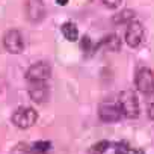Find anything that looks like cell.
I'll return each mask as SVG.
<instances>
[{
	"instance_id": "obj_3",
	"label": "cell",
	"mask_w": 154,
	"mask_h": 154,
	"mask_svg": "<svg viewBox=\"0 0 154 154\" xmlns=\"http://www.w3.org/2000/svg\"><path fill=\"white\" fill-rule=\"evenodd\" d=\"M51 75V66L50 63L41 60L29 66L26 71V79L27 82H47Z\"/></svg>"
},
{
	"instance_id": "obj_1",
	"label": "cell",
	"mask_w": 154,
	"mask_h": 154,
	"mask_svg": "<svg viewBox=\"0 0 154 154\" xmlns=\"http://www.w3.org/2000/svg\"><path fill=\"white\" fill-rule=\"evenodd\" d=\"M118 106L125 118H137L139 116V101L133 91H122L118 97Z\"/></svg>"
},
{
	"instance_id": "obj_5",
	"label": "cell",
	"mask_w": 154,
	"mask_h": 154,
	"mask_svg": "<svg viewBox=\"0 0 154 154\" xmlns=\"http://www.w3.org/2000/svg\"><path fill=\"white\" fill-rule=\"evenodd\" d=\"M24 11H26V18L30 23H39L45 17V5L42 0H26L24 3Z\"/></svg>"
},
{
	"instance_id": "obj_2",
	"label": "cell",
	"mask_w": 154,
	"mask_h": 154,
	"mask_svg": "<svg viewBox=\"0 0 154 154\" xmlns=\"http://www.w3.org/2000/svg\"><path fill=\"white\" fill-rule=\"evenodd\" d=\"M12 124L18 128H29L36 124L38 121V113L32 107H18L12 113Z\"/></svg>"
},
{
	"instance_id": "obj_12",
	"label": "cell",
	"mask_w": 154,
	"mask_h": 154,
	"mask_svg": "<svg viewBox=\"0 0 154 154\" xmlns=\"http://www.w3.org/2000/svg\"><path fill=\"white\" fill-rule=\"evenodd\" d=\"M134 11L131 9H122L119 12H116L113 17H112V21L113 24H124V23H130L133 18H134Z\"/></svg>"
},
{
	"instance_id": "obj_14",
	"label": "cell",
	"mask_w": 154,
	"mask_h": 154,
	"mask_svg": "<svg viewBox=\"0 0 154 154\" xmlns=\"http://www.w3.org/2000/svg\"><path fill=\"white\" fill-rule=\"evenodd\" d=\"M50 142H45V140H38V142H35L33 143V146H32V149H33V152L35 154H47V151L50 149Z\"/></svg>"
},
{
	"instance_id": "obj_15",
	"label": "cell",
	"mask_w": 154,
	"mask_h": 154,
	"mask_svg": "<svg viewBox=\"0 0 154 154\" xmlns=\"http://www.w3.org/2000/svg\"><path fill=\"white\" fill-rule=\"evenodd\" d=\"M130 152V146L127 142H119L115 145V154H128Z\"/></svg>"
},
{
	"instance_id": "obj_19",
	"label": "cell",
	"mask_w": 154,
	"mask_h": 154,
	"mask_svg": "<svg viewBox=\"0 0 154 154\" xmlns=\"http://www.w3.org/2000/svg\"><path fill=\"white\" fill-rule=\"evenodd\" d=\"M56 3L60 5V6H65V5L68 3V0H56Z\"/></svg>"
},
{
	"instance_id": "obj_18",
	"label": "cell",
	"mask_w": 154,
	"mask_h": 154,
	"mask_svg": "<svg viewBox=\"0 0 154 154\" xmlns=\"http://www.w3.org/2000/svg\"><path fill=\"white\" fill-rule=\"evenodd\" d=\"M148 116L154 121V103H152V104L149 106V109H148Z\"/></svg>"
},
{
	"instance_id": "obj_8",
	"label": "cell",
	"mask_w": 154,
	"mask_h": 154,
	"mask_svg": "<svg viewBox=\"0 0 154 154\" xmlns=\"http://www.w3.org/2000/svg\"><path fill=\"white\" fill-rule=\"evenodd\" d=\"M98 116L103 122H118L122 116V112L119 106H115L112 103H103L98 107Z\"/></svg>"
},
{
	"instance_id": "obj_11",
	"label": "cell",
	"mask_w": 154,
	"mask_h": 154,
	"mask_svg": "<svg viewBox=\"0 0 154 154\" xmlns=\"http://www.w3.org/2000/svg\"><path fill=\"white\" fill-rule=\"evenodd\" d=\"M60 32L68 41H77V38H79V29H77L74 23H63L60 27Z\"/></svg>"
},
{
	"instance_id": "obj_9",
	"label": "cell",
	"mask_w": 154,
	"mask_h": 154,
	"mask_svg": "<svg viewBox=\"0 0 154 154\" xmlns=\"http://www.w3.org/2000/svg\"><path fill=\"white\" fill-rule=\"evenodd\" d=\"M29 97L35 103H44L48 98V86L45 82H29Z\"/></svg>"
},
{
	"instance_id": "obj_13",
	"label": "cell",
	"mask_w": 154,
	"mask_h": 154,
	"mask_svg": "<svg viewBox=\"0 0 154 154\" xmlns=\"http://www.w3.org/2000/svg\"><path fill=\"white\" fill-rule=\"evenodd\" d=\"M109 146H110V143L107 140H100L89 148V154H103L106 149H109Z\"/></svg>"
},
{
	"instance_id": "obj_4",
	"label": "cell",
	"mask_w": 154,
	"mask_h": 154,
	"mask_svg": "<svg viewBox=\"0 0 154 154\" xmlns=\"http://www.w3.org/2000/svg\"><path fill=\"white\" fill-rule=\"evenodd\" d=\"M134 83L137 91L142 94H152L154 92V72L149 68H140L136 72Z\"/></svg>"
},
{
	"instance_id": "obj_16",
	"label": "cell",
	"mask_w": 154,
	"mask_h": 154,
	"mask_svg": "<svg viewBox=\"0 0 154 154\" xmlns=\"http://www.w3.org/2000/svg\"><path fill=\"white\" fill-rule=\"evenodd\" d=\"M80 47H82L83 51H89V50L92 48V41H91V38H89L88 35L83 36V39H82V42H80Z\"/></svg>"
},
{
	"instance_id": "obj_10",
	"label": "cell",
	"mask_w": 154,
	"mask_h": 154,
	"mask_svg": "<svg viewBox=\"0 0 154 154\" xmlns=\"http://www.w3.org/2000/svg\"><path fill=\"white\" fill-rule=\"evenodd\" d=\"M97 47H104V48L109 50V51H118V50L121 48V39H119L115 33H112V35L104 36V38L98 42Z\"/></svg>"
},
{
	"instance_id": "obj_7",
	"label": "cell",
	"mask_w": 154,
	"mask_h": 154,
	"mask_svg": "<svg viewBox=\"0 0 154 154\" xmlns=\"http://www.w3.org/2000/svg\"><path fill=\"white\" fill-rule=\"evenodd\" d=\"M143 39V27L139 21H130L128 26H127V30H125V42L128 47L131 48H136L140 45Z\"/></svg>"
},
{
	"instance_id": "obj_17",
	"label": "cell",
	"mask_w": 154,
	"mask_h": 154,
	"mask_svg": "<svg viewBox=\"0 0 154 154\" xmlns=\"http://www.w3.org/2000/svg\"><path fill=\"white\" fill-rule=\"evenodd\" d=\"M121 2H122V0H103V3L107 8H110V9H116L121 5Z\"/></svg>"
},
{
	"instance_id": "obj_6",
	"label": "cell",
	"mask_w": 154,
	"mask_h": 154,
	"mask_svg": "<svg viewBox=\"0 0 154 154\" xmlns=\"http://www.w3.org/2000/svg\"><path fill=\"white\" fill-rule=\"evenodd\" d=\"M3 45H5L6 51H9L12 54L21 53L24 50V42H23V36H21L20 30H17V29L8 30L3 36Z\"/></svg>"
}]
</instances>
